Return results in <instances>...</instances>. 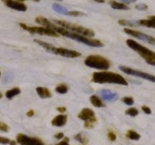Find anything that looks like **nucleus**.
I'll use <instances>...</instances> for the list:
<instances>
[{
  "mask_svg": "<svg viewBox=\"0 0 155 145\" xmlns=\"http://www.w3.org/2000/svg\"><path fill=\"white\" fill-rule=\"evenodd\" d=\"M51 29L53 30H54L56 33H58L59 35L66 36V37L70 38V39H72L74 40L77 41V42H80L81 43L85 44V45H88V46L96 47V48H101V47L104 46V44L101 41L98 40V39H90V38L87 37V36H83L81 34H78V33H74V32H71L70 30H66V29L63 28V27H57L54 24L52 26Z\"/></svg>",
  "mask_w": 155,
  "mask_h": 145,
  "instance_id": "nucleus-1",
  "label": "nucleus"
},
{
  "mask_svg": "<svg viewBox=\"0 0 155 145\" xmlns=\"http://www.w3.org/2000/svg\"><path fill=\"white\" fill-rule=\"evenodd\" d=\"M92 81L98 84L110 83V84H117L121 85H128L127 81L120 74L115 73L113 72H107V71L94 72L92 74Z\"/></svg>",
  "mask_w": 155,
  "mask_h": 145,
  "instance_id": "nucleus-2",
  "label": "nucleus"
},
{
  "mask_svg": "<svg viewBox=\"0 0 155 145\" xmlns=\"http://www.w3.org/2000/svg\"><path fill=\"white\" fill-rule=\"evenodd\" d=\"M126 42L130 48L139 53V55L146 61V63L155 66V52L133 39H127Z\"/></svg>",
  "mask_w": 155,
  "mask_h": 145,
  "instance_id": "nucleus-3",
  "label": "nucleus"
},
{
  "mask_svg": "<svg viewBox=\"0 0 155 145\" xmlns=\"http://www.w3.org/2000/svg\"><path fill=\"white\" fill-rule=\"evenodd\" d=\"M85 64L90 68L106 70L110 66V63L107 58L100 55H89L85 60Z\"/></svg>",
  "mask_w": 155,
  "mask_h": 145,
  "instance_id": "nucleus-4",
  "label": "nucleus"
},
{
  "mask_svg": "<svg viewBox=\"0 0 155 145\" xmlns=\"http://www.w3.org/2000/svg\"><path fill=\"white\" fill-rule=\"evenodd\" d=\"M54 22L58 24L61 27H63V28L66 29V30H71V32H74V33L81 34L83 36H87V37L89 38H92L95 36V33L92 30L86 28V27H82V26L72 24V23L64 21H57V20H55Z\"/></svg>",
  "mask_w": 155,
  "mask_h": 145,
  "instance_id": "nucleus-5",
  "label": "nucleus"
},
{
  "mask_svg": "<svg viewBox=\"0 0 155 145\" xmlns=\"http://www.w3.org/2000/svg\"><path fill=\"white\" fill-rule=\"evenodd\" d=\"M20 27L24 30L29 32L30 33H37L39 35H46L48 36H52V37H58L59 34L56 33L52 29L48 28V27H29L27 24L20 23Z\"/></svg>",
  "mask_w": 155,
  "mask_h": 145,
  "instance_id": "nucleus-6",
  "label": "nucleus"
},
{
  "mask_svg": "<svg viewBox=\"0 0 155 145\" xmlns=\"http://www.w3.org/2000/svg\"><path fill=\"white\" fill-rule=\"evenodd\" d=\"M119 69L124 72H125V73L128 74V75L140 77V78L144 79L155 83V76L154 75H151V74L147 73V72H142V71L140 70H137V69H132V68L126 66H120Z\"/></svg>",
  "mask_w": 155,
  "mask_h": 145,
  "instance_id": "nucleus-7",
  "label": "nucleus"
},
{
  "mask_svg": "<svg viewBox=\"0 0 155 145\" xmlns=\"http://www.w3.org/2000/svg\"><path fill=\"white\" fill-rule=\"evenodd\" d=\"M124 30L127 34L130 35V36H133V37L140 39V40L145 41V42H148V43L151 44V45H155V38L153 37V36L145 34V33H142V32L137 31V30H131V29L125 28Z\"/></svg>",
  "mask_w": 155,
  "mask_h": 145,
  "instance_id": "nucleus-8",
  "label": "nucleus"
},
{
  "mask_svg": "<svg viewBox=\"0 0 155 145\" xmlns=\"http://www.w3.org/2000/svg\"><path fill=\"white\" fill-rule=\"evenodd\" d=\"M17 141L21 145H44L43 142L39 138L30 137L23 134L17 135Z\"/></svg>",
  "mask_w": 155,
  "mask_h": 145,
  "instance_id": "nucleus-9",
  "label": "nucleus"
},
{
  "mask_svg": "<svg viewBox=\"0 0 155 145\" xmlns=\"http://www.w3.org/2000/svg\"><path fill=\"white\" fill-rule=\"evenodd\" d=\"M53 54L64 57H68V58H76V57H79L81 56V54L77 51L68 49L65 48H57V47H55L54 48Z\"/></svg>",
  "mask_w": 155,
  "mask_h": 145,
  "instance_id": "nucleus-10",
  "label": "nucleus"
},
{
  "mask_svg": "<svg viewBox=\"0 0 155 145\" xmlns=\"http://www.w3.org/2000/svg\"><path fill=\"white\" fill-rule=\"evenodd\" d=\"M2 2L7 7L18 11H26L27 9L26 5H24L22 2L16 0H2Z\"/></svg>",
  "mask_w": 155,
  "mask_h": 145,
  "instance_id": "nucleus-11",
  "label": "nucleus"
},
{
  "mask_svg": "<svg viewBox=\"0 0 155 145\" xmlns=\"http://www.w3.org/2000/svg\"><path fill=\"white\" fill-rule=\"evenodd\" d=\"M78 117L80 119L83 121H89L92 120V119H96L95 116V113L92 110L89 108H84L81 110L80 113L78 114Z\"/></svg>",
  "mask_w": 155,
  "mask_h": 145,
  "instance_id": "nucleus-12",
  "label": "nucleus"
},
{
  "mask_svg": "<svg viewBox=\"0 0 155 145\" xmlns=\"http://www.w3.org/2000/svg\"><path fill=\"white\" fill-rule=\"evenodd\" d=\"M100 95H101V98L107 101H116L119 98V96H118L117 94L114 93V92H112L110 90H105V89L101 90V92H100Z\"/></svg>",
  "mask_w": 155,
  "mask_h": 145,
  "instance_id": "nucleus-13",
  "label": "nucleus"
},
{
  "mask_svg": "<svg viewBox=\"0 0 155 145\" xmlns=\"http://www.w3.org/2000/svg\"><path fill=\"white\" fill-rule=\"evenodd\" d=\"M68 117L66 115H58L51 120V125L56 127H62L67 123Z\"/></svg>",
  "mask_w": 155,
  "mask_h": 145,
  "instance_id": "nucleus-14",
  "label": "nucleus"
},
{
  "mask_svg": "<svg viewBox=\"0 0 155 145\" xmlns=\"http://www.w3.org/2000/svg\"><path fill=\"white\" fill-rule=\"evenodd\" d=\"M36 91V93L38 94V95H39L41 98H50L52 96L50 90L48 89H47V88L37 87Z\"/></svg>",
  "mask_w": 155,
  "mask_h": 145,
  "instance_id": "nucleus-15",
  "label": "nucleus"
},
{
  "mask_svg": "<svg viewBox=\"0 0 155 145\" xmlns=\"http://www.w3.org/2000/svg\"><path fill=\"white\" fill-rule=\"evenodd\" d=\"M34 42H36V43H37L38 45H40V46H42V48H45V49L47 51H48V52L52 53V54L54 53V48H55V47H54V45H51V44L48 43V42L39 40V39H34Z\"/></svg>",
  "mask_w": 155,
  "mask_h": 145,
  "instance_id": "nucleus-16",
  "label": "nucleus"
},
{
  "mask_svg": "<svg viewBox=\"0 0 155 145\" xmlns=\"http://www.w3.org/2000/svg\"><path fill=\"white\" fill-rule=\"evenodd\" d=\"M90 102L92 103V105L95 107H105V104L102 102L101 99L96 95H92L89 98Z\"/></svg>",
  "mask_w": 155,
  "mask_h": 145,
  "instance_id": "nucleus-17",
  "label": "nucleus"
},
{
  "mask_svg": "<svg viewBox=\"0 0 155 145\" xmlns=\"http://www.w3.org/2000/svg\"><path fill=\"white\" fill-rule=\"evenodd\" d=\"M110 4L112 8L117 9V10H129L130 9V7L127 6L126 4L117 2L116 1H110Z\"/></svg>",
  "mask_w": 155,
  "mask_h": 145,
  "instance_id": "nucleus-18",
  "label": "nucleus"
},
{
  "mask_svg": "<svg viewBox=\"0 0 155 145\" xmlns=\"http://www.w3.org/2000/svg\"><path fill=\"white\" fill-rule=\"evenodd\" d=\"M139 21V26H143V27H150V28H154L155 29V20L147 19V20H140Z\"/></svg>",
  "mask_w": 155,
  "mask_h": 145,
  "instance_id": "nucleus-19",
  "label": "nucleus"
},
{
  "mask_svg": "<svg viewBox=\"0 0 155 145\" xmlns=\"http://www.w3.org/2000/svg\"><path fill=\"white\" fill-rule=\"evenodd\" d=\"M21 93V89L19 88H14V89L8 90L5 93V96L8 99L12 100L14 97L17 96L18 95Z\"/></svg>",
  "mask_w": 155,
  "mask_h": 145,
  "instance_id": "nucleus-20",
  "label": "nucleus"
},
{
  "mask_svg": "<svg viewBox=\"0 0 155 145\" xmlns=\"http://www.w3.org/2000/svg\"><path fill=\"white\" fill-rule=\"evenodd\" d=\"M52 8L54 9L56 12L61 14L68 15V13H69V11H68L66 8L63 7V6L60 5L58 4H56V3L52 5Z\"/></svg>",
  "mask_w": 155,
  "mask_h": 145,
  "instance_id": "nucleus-21",
  "label": "nucleus"
},
{
  "mask_svg": "<svg viewBox=\"0 0 155 145\" xmlns=\"http://www.w3.org/2000/svg\"><path fill=\"white\" fill-rule=\"evenodd\" d=\"M120 25L122 26H129V27H137L139 26L138 21H129V20H119L118 21Z\"/></svg>",
  "mask_w": 155,
  "mask_h": 145,
  "instance_id": "nucleus-22",
  "label": "nucleus"
},
{
  "mask_svg": "<svg viewBox=\"0 0 155 145\" xmlns=\"http://www.w3.org/2000/svg\"><path fill=\"white\" fill-rule=\"evenodd\" d=\"M127 137H128L130 140H138L140 139L141 135L139 133L136 132V131H133V130H129L127 133Z\"/></svg>",
  "mask_w": 155,
  "mask_h": 145,
  "instance_id": "nucleus-23",
  "label": "nucleus"
},
{
  "mask_svg": "<svg viewBox=\"0 0 155 145\" xmlns=\"http://www.w3.org/2000/svg\"><path fill=\"white\" fill-rule=\"evenodd\" d=\"M68 89H69V88L65 84H60L58 86H56L55 88L56 92L58 94H62V95L66 94L68 92Z\"/></svg>",
  "mask_w": 155,
  "mask_h": 145,
  "instance_id": "nucleus-24",
  "label": "nucleus"
},
{
  "mask_svg": "<svg viewBox=\"0 0 155 145\" xmlns=\"http://www.w3.org/2000/svg\"><path fill=\"white\" fill-rule=\"evenodd\" d=\"M74 138H75V140H78L79 142H80V143H86L88 142L87 137H86V134H83V133H79V134H76V135L74 136Z\"/></svg>",
  "mask_w": 155,
  "mask_h": 145,
  "instance_id": "nucleus-25",
  "label": "nucleus"
},
{
  "mask_svg": "<svg viewBox=\"0 0 155 145\" xmlns=\"http://www.w3.org/2000/svg\"><path fill=\"white\" fill-rule=\"evenodd\" d=\"M125 113L130 116H136L138 114H139V110H138L136 108L133 107V108H129L128 110H126Z\"/></svg>",
  "mask_w": 155,
  "mask_h": 145,
  "instance_id": "nucleus-26",
  "label": "nucleus"
},
{
  "mask_svg": "<svg viewBox=\"0 0 155 145\" xmlns=\"http://www.w3.org/2000/svg\"><path fill=\"white\" fill-rule=\"evenodd\" d=\"M122 101L124 104L129 106L133 105L134 104V99L132 97H124V98H123Z\"/></svg>",
  "mask_w": 155,
  "mask_h": 145,
  "instance_id": "nucleus-27",
  "label": "nucleus"
},
{
  "mask_svg": "<svg viewBox=\"0 0 155 145\" xmlns=\"http://www.w3.org/2000/svg\"><path fill=\"white\" fill-rule=\"evenodd\" d=\"M96 122H97V119H92V120L86 121V122H85V127H86V128H93L94 125L96 123Z\"/></svg>",
  "mask_w": 155,
  "mask_h": 145,
  "instance_id": "nucleus-28",
  "label": "nucleus"
},
{
  "mask_svg": "<svg viewBox=\"0 0 155 145\" xmlns=\"http://www.w3.org/2000/svg\"><path fill=\"white\" fill-rule=\"evenodd\" d=\"M68 15L69 16H74V17H80V16H84L85 14L83 12L81 11H70L68 13Z\"/></svg>",
  "mask_w": 155,
  "mask_h": 145,
  "instance_id": "nucleus-29",
  "label": "nucleus"
},
{
  "mask_svg": "<svg viewBox=\"0 0 155 145\" xmlns=\"http://www.w3.org/2000/svg\"><path fill=\"white\" fill-rule=\"evenodd\" d=\"M136 10H139V11H145L148 9V6L146 4H144V3H141V4L139 5H136Z\"/></svg>",
  "mask_w": 155,
  "mask_h": 145,
  "instance_id": "nucleus-30",
  "label": "nucleus"
},
{
  "mask_svg": "<svg viewBox=\"0 0 155 145\" xmlns=\"http://www.w3.org/2000/svg\"><path fill=\"white\" fill-rule=\"evenodd\" d=\"M12 140H10L8 137H0V143H2V144H10L12 143Z\"/></svg>",
  "mask_w": 155,
  "mask_h": 145,
  "instance_id": "nucleus-31",
  "label": "nucleus"
},
{
  "mask_svg": "<svg viewBox=\"0 0 155 145\" xmlns=\"http://www.w3.org/2000/svg\"><path fill=\"white\" fill-rule=\"evenodd\" d=\"M107 136H108V138L110 139V140H111V141H114V140H116L117 135L114 131H109L108 134H107Z\"/></svg>",
  "mask_w": 155,
  "mask_h": 145,
  "instance_id": "nucleus-32",
  "label": "nucleus"
},
{
  "mask_svg": "<svg viewBox=\"0 0 155 145\" xmlns=\"http://www.w3.org/2000/svg\"><path fill=\"white\" fill-rule=\"evenodd\" d=\"M8 130L9 128L8 125H6L5 123H3V122H0V131L7 132V131H8Z\"/></svg>",
  "mask_w": 155,
  "mask_h": 145,
  "instance_id": "nucleus-33",
  "label": "nucleus"
},
{
  "mask_svg": "<svg viewBox=\"0 0 155 145\" xmlns=\"http://www.w3.org/2000/svg\"><path fill=\"white\" fill-rule=\"evenodd\" d=\"M142 110L145 112L146 114H151V110L150 109V107H148V106H142Z\"/></svg>",
  "mask_w": 155,
  "mask_h": 145,
  "instance_id": "nucleus-34",
  "label": "nucleus"
},
{
  "mask_svg": "<svg viewBox=\"0 0 155 145\" xmlns=\"http://www.w3.org/2000/svg\"><path fill=\"white\" fill-rule=\"evenodd\" d=\"M68 142H69V138H68V137H64V139L63 141L57 143L56 145H69L68 144Z\"/></svg>",
  "mask_w": 155,
  "mask_h": 145,
  "instance_id": "nucleus-35",
  "label": "nucleus"
},
{
  "mask_svg": "<svg viewBox=\"0 0 155 145\" xmlns=\"http://www.w3.org/2000/svg\"><path fill=\"white\" fill-rule=\"evenodd\" d=\"M57 110L58 112H60V113H64V112L67 110V109L66 107H57Z\"/></svg>",
  "mask_w": 155,
  "mask_h": 145,
  "instance_id": "nucleus-36",
  "label": "nucleus"
},
{
  "mask_svg": "<svg viewBox=\"0 0 155 145\" xmlns=\"http://www.w3.org/2000/svg\"><path fill=\"white\" fill-rule=\"evenodd\" d=\"M54 137H55L57 139L63 138V137H64V133H62V132L58 133V134H56L55 135H54Z\"/></svg>",
  "mask_w": 155,
  "mask_h": 145,
  "instance_id": "nucleus-37",
  "label": "nucleus"
},
{
  "mask_svg": "<svg viewBox=\"0 0 155 145\" xmlns=\"http://www.w3.org/2000/svg\"><path fill=\"white\" fill-rule=\"evenodd\" d=\"M33 115H34V111H33V110H29V111L27 113V116H28V117H32Z\"/></svg>",
  "mask_w": 155,
  "mask_h": 145,
  "instance_id": "nucleus-38",
  "label": "nucleus"
},
{
  "mask_svg": "<svg viewBox=\"0 0 155 145\" xmlns=\"http://www.w3.org/2000/svg\"><path fill=\"white\" fill-rule=\"evenodd\" d=\"M120 1L124 2H127V3H133V2H136V0H120Z\"/></svg>",
  "mask_w": 155,
  "mask_h": 145,
  "instance_id": "nucleus-39",
  "label": "nucleus"
},
{
  "mask_svg": "<svg viewBox=\"0 0 155 145\" xmlns=\"http://www.w3.org/2000/svg\"><path fill=\"white\" fill-rule=\"evenodd\" d=\"M94 2H96L98 3H104L105 2V0H93Z\"/></svg>",
  "mask_w": 155,
  "mask_h": 145,
  "instance_id": "nucleus-40",
  "label": "nucleus"
},
{
  "mask_svg": "<svg viewBox=\"0 0 155 145\" xmlns=\"http://www.w3.org/2000/svg\"><path fill=\"white\" fill-rule=\"evenodd\" d=\"M19 2H24V1H27V0H18ZM33 1H36V2H39V0H33Z\"/></svg>",
  "mask_w": 155,
  "mask_h": 145,
  "instance_id": "nucleus-41",
  "label": "nucleus"
},
{
  "mask_svg": "<svg viewBox=\"0 0 155 145\" xmlns=\"http://www.w3.org/2000/svg\"><path fill=\"white\" fill-rule=\"evenodd\" d=\"M148 18H151V19L155 20V16H150V17H148Z\"/></svg>",
  "mask_w": 155,
  "mask_h": 145,
  "instance_id": "nucleus-42",
  "label": "nucleus"
},
{
  "mask_svg": "<svg viewBox=\"0 0 155 145\" xmlns=\"http://www.w3.org/2000/svg\"><path fill=\"white\" fill-rule=\"evenodd\" d=\"M2 98V94L1 92H0V99H1Z\"/></svg>",
  "mask_w": 155,
  "mask_h": 145,
  "instance_id": "nucleus-43",
  "label": "nucleus"
},
{
  "mask_svg": "<svg viewBox=\"0 0 155 145\" xmlns=\"http://www.w3.org/2000/svg\"><path fill=\"white\" fill-rule=\"evenodd\" d=\"M0 76H1V72H0Z\"/></svg>",
  "mask_w": 155,
  "mask_h": 145,
  "instance_id": "nucleus-44",
  "label": "nucleus"
},
{
  "mask_svg": "<svg viewBox=\"0 0 155 145\" xmlns=\"http://www.w3.org/2000/svg\"><path fill=\"white\" fill-rule=\"evenodd\" d=\"M59 1H62V0H59Z\"/></svg>",
  "mask_w": 155,
  "mask_h": 145,
  "instance_id": "nucleus-45",
  "label": "nucleus"
}]
</instances>
